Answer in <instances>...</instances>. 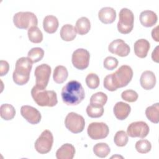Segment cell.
Here are the masks:
<instances>
[{"mask_svg":"<svg viewBox=\"0 0 159 159\" xmlns=\"http://www.w3.org/2000/svg\"><path fill=\"white\" fill-rule=\"evenodd\" d=\"M133 77V70L128 65H124L114 73L107 75L104 79V87L110 91H114L118 88L126 86Z\"/></svg>","mask_w":159,"mask_h":159,"instance_id":"obj_1","label":"cell"},{"mask_svg":"<svg viewBox=\"0 0 159 159\" xmlns=\"http://www.w3.org/2000/svg\"><path fill=\"white\" fill-rule=\"evenodd\" d=\"M61 96L63 102L66 105L76 106L84 99V89L80 82L71 80L63 87Z\"/></svg>","mask_w":159,"mask_h":159,"instance_id":"obj_2","label":"cell"},{"mask_svg":"<svg viewBox=\"0 0 159 159\" xmlns=\"http://www.w3.org/2000/svg\"><path fill=\"white\" fill-rule=\"evenodd\" d=\"M32 63L28 57H21L16 61L12 74L13 81L16 84L22 86L29 81Z\"/></svg>","mask_w":159,"mask_h":159,"instance_id":"obj_3","label":"cell"},{"mask_svg":"<svg viewBox=\"0 0 159 159\" xmlns=\"http://www.w3.org/2000/svg\"><path fill=\"white\" fill-rule=\"evenodd\" d=\"M34 101L39 106L53 107L58 102L57 93L53 90H46L34 86L31 90Z\"/></svg>","mask_w":159,"mask_h":159,"instance_id":"obj_4","label":"cell"},{"mask_svg":"<svg viewBox=\"0 0 159 159\" xmlns=\"http://www.w3.org/2000/svg\"><path fill=\"white\" fill-rule=\"evenodd\" d=\"M13 22L15 26L19 29H27L33 26H37L38 20L33 12L28 11L19 12L14 14Z\"/></svg>","mask_w":159,"mask_h":159,"instance_id":"obj_5","label":"cell"},{"mask_svg":"<svg viewBox=\"0 0 159 159\" xmlns=\"http://www.w3.org/2000/svg\"><path fill=\"white\" fill-rule=\"evenodd\" d=\"M117 30L122 34L130 33L134 27V15L132 11L127 8H122L119 14Z\"/></svg>","mask_w":159,"mask_h":159,"instance_id":"obj_6","label":"cell"},{"mask_svg":"<svg viewBox=\"0 0 159 159\" xmlns=\"http://www.w3.org/2000/svg\"><path fill=\"white\" fill-rule=\"evenodd\" d=\"M65 125L71 132L78 134L84 130L85 120L82 116L74 112H71L65 117Z\"/></svg>","mask_w":159,"mask_h":159,"instance_id":"obj_7","label":"cell"},{"mask_svg":"<svg viewBox=\"0 0 159 159\" xmlns=\"http://www.w3.org/2000/svg\"><path fill=\"white\" fill-rule=\"evenodd\" d=\"M53 143L52 133L48 130H45L36 140L34 146L37 152L40 154H45L51 150Z\"/></svg>","mask_w":159,"mask_h":159,"instance_id":"obj_8","label":"cell"},{"mask_svg":"<svg viewBox=\"0 0 159 159\" xmlns=\"http://www.w3.org/2000/svg\"><path fill=\"white\" fill-rule=\"evenodd\" d=\"M51 67L43 63L35 68L34 75L35 76V86L39 88L45 89L47 86L51 75Z\"/></svg>","mask_w":159,"mask_h":159,"instance_id":"obj_9","label":"cell"},{"mask_svg":"<svg viewBox=\"0 0 159 159\" xmlns=\"http://www.w3.org/2000/svg\"><path fill=\"white\" fill-rule=\"evenodd\" d=\"M89 52L84 48H78L75 50L71 57L73 65L78 70H84L88 68L89 63Z\"/></svg>","mask_w":159,"mask_h":159,"instance_id":"obj_10","label":"cell"},{"mask_svg":"<svg viewBox=\"0 0 159 159\" xmlns=\"http://www.w3.org/2000/svg\"><path fill=\"white\" fill-rule=\"evenodd\" d=\"M88 136L93 140H100L106 138L109 132V127L104 122H92L87 129Z\"/></svg>","mask_w":159,"mask_h":159,"instance_id":"obj_11","label":"cell"},{"mask_svg":"<svg viewBox=\"0 0 159 159\" xmlns=\"http://www.w3.org/2000/svg\"><path fill=\"white\" fill-rule=\"evenodd\" d=\"M149 126L143 121L132 122L127 127V134L130 137H139L143 139L149 133Z\"/></svg>","mask_w":159,"mask_h":159,"instance_id":"obj_12","label":"cell"},{"mask_svg":"<svg viewBox=\"0 0 159 159\" xmlns=\"http://www.w3.org/2000/svg\"><path fill=\"white\" fill-rule=\"evenodd\" d=\"M20 114L28 122L33 125L37 124L41 120L42 116L40 112L32 106H22L20 108Z\"/></svg>","mask_w":159,"mask_h":159,"instance_id":"obj_13","label":"cell"},{"mask_svg":"<svg viewBox=\"0 0 159 159\" xmlns=\"http://www.w3.org/2000/svg\"><path fill=\"white\" fill-rule=\"evenodd\" d=\"M108 50L111 53L119 57H126L130 52L129 45L122 39H116L111 42L108 46Z\"/></svg>","mask_w":159,"mask_h":159,"instance_id":"obj_14","label":"cell"},{"mask_svg":"<svg viewBox=\"0 0 159 159\" xmlns=\"http://www.w3.org/2000/svg\"><path fill=\"white\" fill-rule=\"evenodd\" d=\"M141 86L145 90H150L154 88L156 84V76L152 71H143L140 78Z\"/></svg>","mask_w":159,"mask_h":159,"instance_id":"obj_15","label":"cell"},{"mask_svg":"<svg viewBox=\"0 0 159 159\" xmlns=\"http://www.w3.org/2000/svg\"><path fill=\"white\" fill-rule=\"evenodd\" d=\"M130 111V106L122 101L117 102L115 104L113 109V112L116 117L120 120H125L129 116Z\"/></svg>","mask_w":159,"mask_h":159,"instance_id":"obj_16","label":"cell"},{"mask_svg":"<svg viewBox=\"0 0 159 159\" xmlns=\"http://www.w3.org/2000/svg\"><path fill=\"white\" fill-rule=\"evenodd\" d=\"M98 17L104 24H111L115 20L116 17V10L111 7H102L98 12Z\"/></svg>","mask_w":159,"mask_h":159,"instance_id":"obj_17","label":"cell"},{"mask_svg":"<svg viewBox=\"0 0 159 159\" xmlns=\"http://www.w3.org/2000/svg\"><path fill=\"white\" fill-rule=\"evenodd\" d=\"M141 24L146 27H150L154 25L158 20L157 15L155 12L150 10L142 11L139 17Z\"/></svg>","mask_w":159,"mask_h":159,"instance_id":"obj_18","label":"cell"},{"mask_svg":"<svg viewBox=\"0 0 159 159\" xmlns=\"http://www.w3.org/2000/svg\"><path fill=\"white\" fill-rule=\"evenodd\" d=\"M150 45L149 42L145 39L137 40L134 45L135 54L139 58H143L147 57L150 49Z\"/></svg>","mask_w":159,"mask_h":159,"instance_id":"obj_19","label":"cell"},{"mask_svg":"<svg viewBox=\"0 0 159 159\" xmlns=\"http://www.w3.org/2000/svg\"><path fill=\"white\" fill-rule=\"evenodd\" d=\"M75 154V148L70 143L62 145L56 152L57 159H72Z\"/></svg>","mask_w":159,"mask_h":159,"instance_id":"obj_20","label":"cell"},{"mask_svg":"<svg viewBox=\"0 0 159 159\" xmlns=\"http://www.w3.org/2000/svg\"><path fill=\"white\" fill-rule=\"evenodd\" d=\"M59 25L58 19L53 15H48L43 20V28L48 34L55 33Z\"/></svg>","mask_w":159,"mask_h":159,"instance_id":"obj_21","label":"cell"},{"mask_svg":"<svg viewBox=\"0 0 159 159\" xmlns=\"http://www.w3.org/2000/svg\"><path fill=\"white\" fill-rule=\"evenodd\" d=\"M76 30L71 24H65L60 30V37L64 41L69 42L75 39L76 36Z\"/></svg>","mask_w":159,"mask_h":159,"instance_id":"obj_22","label":"cell"},{"mask_svg":"<svg viewBox=\"0 0 159 159\" xmlns=\"http://www.w3.org/2000/svg\"><path fill=\"white\" fill-rule=\"evenodd\" d=\"M68 76V72L65 66L58 65L55 68L53 74V78L56 83H63L66 80Z\"/></svg>","mask_w":159,"mask_h":159,"instance_id":"obj_23","label":"cell"},{"mask_svg":"<svg viewBox=\"0 0 159 159\" xmlns=\"http://www.w3.org/2000/svg\"><path fill=\"white\" fill-rule=\"evenodd\" d=\"M76 32L80 35H85L91 29V23L89 20L86 17H81L79 18L75 25Z\"/></svg>","mask_w":159,"mask_h":159,"instance_id":"obj_24","label":"cell"},{"mask_svg":"<svg viewBox=\"0 0 159 159\" xmlns=\"http://www.w3.org/2000/svg\"><path fill=\"white\" fill-rule=\"evenodd\" d=\"M0 114L2 119L6 120L12 119L16 115V110L9 104H3L0 107Z\"/></svg>","mask_w":159,"mask_h":159,"instance_id":"obj_25","label":"cell"},{"mask_svg":"<svg viewBox=\"0 0 159 159\" xmlns=\"http://www.w3.org/2000/svg\"><path fill=\"white\" fill-rule=\"evenodd\" d=\"M159 112V103L157 102L152 106L148 107L145 110V115L147 119L152 122L158 124Z\"/></svg>","mask_w":159,"mask_h":159,"instance_id":"obj_26","label":"cell"},{"mask_svg":"<svg viewBox=\"0 0 159 159\" xmlns=\"http://www.w3.org/2000/svg\"><path fill=\"white\" fill-rule=\"evenodd\" d=\"M27 35L29 40L35 43H40L43 40V34L37 26H33L29 29Z\"/></svg>","mask_w":159,"mask_h":159,"instance_id":"obj_27","label":"cell"},{"mask_svg":"<svg viewBox=\"0 0 159 159\" xmlns=\"http://www.w3.org/2000/svg\"><path fill=\"white\" fill-rule=\"evenodd\" d=\"M110 152V147L106 143H98L93 147V152L99 158L106 157Z\"/></svg>","mask_w":159,"mask_h":159,"instance_id":"obj_28","label":"cell"},{"mask_svg":"<svg viewBox=\"0 0 159 159\" xmlns=\"http://www.w3.org/2000/svg\"><path fill=\"white\" fill-rule=\"evenodd\" d=\"M107 101V95L102 92H98L93 94L90 98V104L103 107Z\"/></svg>","mask_w":159,"mask_h":159,"instance_id":"obj_29","label":"cell"},{"mask_svg":"<svg viewBox=\"0 0 159 159\" xmlns=\"http://www.w3.org/2000/svg\"><path fill=\"white\" fill-rule=\"evenodd\" d=\"M43 56L44 51L40 47L32 48L27 53V57L32 61V63H37L40 61L43 58Z\"/></svg>","mask_w":159,"mask_h":159,"instance_id":"obj_30","label":"cell"},{"mask_svg":"<svg viewBox=\"0 0 159 159\" xmlns=\"http://www.w3.org/2000/svg\"><path fill=\"white\" fill-rule=\"evenodd\" d=\"M104 109L102 106H98L96 105H88L86 107V113L88 116L91 118H98L103 115Z\"/></svg>","mask_w":159,"mask_h":159,"instance_id":"obj_31","label":"cell"},{"mask_svg":"<svg viewBox=\"0 0 159 159\" xmlns=\"http://www.w3.org/2000/svg\"><path fill=\"white\" fill-rule=\"evenodd\" d=\"M129 140L127 134L124 130L117 131L114 136V141L118 147H124L126 145Z\"/></svg>","mask_w":159,"mask_h":159,"instance_id":"obj_32","label":"cell"},{"mask_svg":"<svg viewBox=\"0 0 159 159\" xmlns=\"http://www.w3.org/2000/svg\"><path fill=\"white\" fill-rule=\"evenodd\" d=\"M136 150L140 153H147L151 150V143L145 139L138 140L135 145Z\"/></svg>","mask_w":159,"mask_h":159,"instance_id":"obj_33","label":"cell"},{"mask_svg":"<svg viewBox=\"0 0 159 159\" xmlns=\"http://www.w3.org/2000/svg\"><path fill=\"white\" fill-rule=\"evenodd\" d=\"M86 83L88 88L94 89L99 85V78L96 74L91 73L86 77Z\"/></svg>","mask_w":159,"mask_h":159,"instance_id":"obj_34","label":"cell"},{"mask_svg":"<svg viewBox=\"0 0 159 159\" xmlns=\"http://www.w3.org/2000/svg\"><path fill=\"white\" fill-rule=\"evenodd\" d=\"M138 94L136 91L132 89H127L123 91L121 94V98L124 101L129 102H133L137 100Z\"/></svg>","mask_w":159,"mask_h":159,"instance_id":"obj_35","label":"cell"},{"mask_svg":"<svg viewBox=\"0 0 159 159\" xmlns=\"http://www.w3.org/2000/svg\"><path fill=\"white\" fill-rule=\"evenodd\" d=\"M118 60L116 58L113 57H106L103 62L104 67L108 70H112L115 69L118 65Z\"/></svg>","mask_w":159,"mask_h":159,"instance_id":"obj_36","label":"cell"},{"mask_svg":"<svg viewBox=\"0 0 159 159\" xmlns=\"http://www.w3.org/2000/svg\"><path fill=\"white\" fill-rule=\"evenodd\" d=\"M9 69V65L7 61L5 60H1L0 61V76H3L6 75Z\"/></svg>","mask_w":159,"mask_h":159,"instance_id":"obj_37","label":"cell"},{"mask_svg":"<svg viewBox=\"0 0 159 159\" xmlns=\"http://www.w3.org/2000/svg\"><path fill=\"white\" fill-rule=\"evenodd\" d=\"M152 58L154 61L158 63V46L156 47L155 50L153 51L152 53Z\"/></svg>","mask_w":159,"mask_h":159,"instance_id":"obj_38","label":"cell"},{"mask_svg":"<svg viewBox=\"0 0 159 159\" xmlns=\"http://www.w3.org/2000/svg\"><path fill=\"white\" fill-rule=\"evenodd\" d=\"M158 26H157L155 28L152 29V38L157 42L159 41L158 35Z\"/></svg>","mask_w":159,"mask_h":159,"instance_id":"obj_39","label":"cell"}]
</instances>
